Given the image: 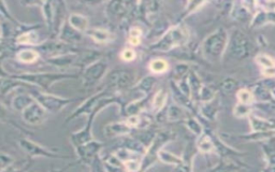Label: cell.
I'll use <instances>...</instances> for the list:
<instances>
[{"mask_svg":"<svg viewBox=\"0 0 275 172\" xmlns=\"http://www.w3.org/2000/svg\"><path fill=\"white\" fill-rule=\"evenodd\" d=\"M14 80L23 82L30 86H37L40 90L49 92L52 85L56 82L64 80H73L78 78L75 74H67V72H42V74H22V75H9Z\"/></svg>","mask_w":275,"mask_h":172,"instance_id":"6da1fadb","label":"cell"},{"mask_svg":"<svg viewBox=\"0 0 275 172\" xmlns=\"http://www.w3.org/2000/svg\"><path fill=\"white\" fill-rule=\"evenodd\" d=\"M28 94L35 99V100L41 105V107L48 112V113L56 114L58 112L63 111L65 108L75 101L76 99L73 98H64L56 96L50 92H45L40 89H30Z\"/></svg>","mask_w":275,"mask_h":172,"instance_id":"7a4b0ae2","label":"cell"},{"mask_svg":"<svg viewBox=\"0 0 275 172\" xmlns=\"http://www.w3.org/2000/svg\"><path fill=\"white\" fill-rule=\"evenodd\" d=\"M19 148L23 150L24 153L27 155L30 160L37 157H45V158H54V160H71L72 157L68 155H63L56 153V150H49L48 148L42 147V145L38 144L29 140L28 138H22L18 141Z\"/></svg>","mask_w":275,"mask_h":172,"instance_id":"3957f363","label":"cell"},{"mask_svg":"<svg viewBox=\"0 0 275 172\" xmlns=\"http://www.w3.org/2000/svg\"><path fill=\"white\" fill-rule=\"evenodd\" d=\"M36 50L39 53L43 52L44 54H47L49 57L69 54V53H75V54H77V50L74 48V45L65 43L56 38L50 39V40H47L42 43H39V45L36 46Z\"/></svg>","mask_w":275,"mask_h":172,"instance_id":"277c9868","label":"cell"},{"mask_svg":"<svg viewBox=\"0 0 275 172\" xmlns=\"http://www.w3.org/2000/svg\"><path fill=\"white\" fill-rule=\"evenodd\" d=\"M23 120L32 126L36 125H40L48 118L49 113L45 111L40 104H39L36 100L32 101L29 105H27L22 112Z\"/></svg>","mask_w":275,"mask_h":172,"instance_id":"5b68a950","label":"cell"},{"mask_svg":"<svg viewBox=\"0 0 275 172\" xmlns=\"http://www.w3.org/2000/svg\"><path fill=\"white\" fill-rule=\"evenodd\" d=\"M56 39H58V40H61L65 43H67V44L74 45L75 43L81 41L82 32L75 30L74 28H72L71 26L68 24V22H66L62 27L60 34H58Z\"/></svg>","mask_w":275,"mask_h":172,"instance_id":"8992f818","label":"cell"},{"mask_svg":"<svg viewBox=\"0 0 275 172\" xmlns=\"http://www.w3.org/2000/svg\"><path fill=\"white\" fill-rule=\"evenodd\" d=\"M75 61H77V54H75V53H69V54H64L60 56L48 57L45 59V63L57 68H66L73 65Z\"/></svg>","mask_w":275,"mask_h":172,"instance_id":"52a82bcc","label":"cell"},{"mask_svg":"<svg viewBox=\"0 0 275 172\" xmlns=\"http://www.w3.org/2000/svg\"><path fill=\"white\" fill-rule=\"evenodd\" d=\"M37 28L38 27L36 26L34 28L27 29L26 31L18 34L15 39V43L19 45H39V36L36 31Z\"/></svg>","mask_w":275,"mask_h":172,"instance_id":"ba28073f","label":"cell"},{"mask_svg":"<svg viewBox=\"0 0 275 172\" xmlns=\"http://www.w3.org/2000/svg\"><path fill=\"white\" fill-rule=\"evenodd\" d=\"M68 24L71 26L72 28L80 32H86L88 30V19L84 15L77 14V13H71L68 16Z\"/></svg>","mask_w":275,"mask_h":172,"instance_id":"9c48e42d","label":"cell"},{"mask_svg":"<svg viewBox=\"0 0 275 172\" xmlns=\"http://www.w3.org/2000/svg\"><path fill=\"white\" fill-rule=\"evenodd\" d=\"M40 58V53L35 49H23L16 53L17 62L22 64H34Z\"/></svg>","mask_w":275,"mask_h":172,"instance_id":"30bf717a","label":"cell"},{"mask_svg":"<svg viewBox=\"0 0 275 172\" xmlns=\"http://www.w3.org/2000/svg\"><path fill=\"white\" fill-rule=\"evenodd\" d=\"M102 71V67L100 65H91L89 67L85 70L83 75V85L84 86H89L93 84L98 77H99L100 72Z\"/></svg>","mask_w":275,"mask_h":172,"instance_id":"8fae6325","label":"cell"},{"mask_svg":"<svg viewBox=\"0 0 275 172\" xmlns=\"http://www.w3.org/2000/svg\"><path fill=\"white\" fill-rule=\"evenodd\" d=\"M35 99L32 98L29 94H19L12 99L11 107L13 110L22 112L27 105H29Z\"/></svg>","mask_w":275,"mask_h":172,"instance_id":"7c38bea8","label":"cell"},{"mask_svg":"<svg viewBox=\"0 0 275 172\" xmlns=\"http://www.w3.org/2000/svg\"><path fill=\"white\" fill-rule=\"evenodd\" d=\"M41 4V10L45 19L48 28L52 30L53 27V17H54V1H43Z\"/></svg>","mask_w":275,"mask_h":172,"instance_id":"4fadbf2b","label":"cell"},{"mask_svg":"<svg viewBox=\"0 0 275 172\" xmlns=\"http://www.w3.org/2000/svg\"><path fill=\"white\" fill-rule=\"evenodd\" d=\"M86 34L88 37H90L93 39L94 41L98 42V43H104L110 41L111 39V34L108 32L107 30L104 29H100V28H88V30L86 31Z\"/></svg>","mask_w":275,"mask_h":172,"instance_id":"5bb4252c","label":"cell"},{"mask_svg":"<svg viewBox=\"0 0 275 172\" xmlns=\"http://www.w3.org/2000/svg\"><path fill=\"white\" fill-rule=\"evenodd\" d=\"M149 69L152 70L154 74H162L168 70V63L163 59H155L149 64Z\"/></svg>","mask_w":275,"mask_h":172,"instance_id":"9a60e30c","label":"cell"},{"mask_svg":"<svg viewBox=\"0 0 275 172\" xmlns=\"http://www.w3.org/2000/svg\"><path fill=\"white\" fill-rule=\"evenodd\" d=\"M257 62H258V64H260L266 69L275 67V62L268 55H259L257 57Z\"/></svg>","mask_w":275,"mask_h":172,"instance_id":"2e32d148","label":"cell"},{"mask_svg":"<svg viewBox=\"0 0 275 172\" xmlns=\"http://www.w3.org/2000/svg\"><path fill=\"white\" fill-rule=\"evenodd\" d=\"M238 98H239V100H240L242 103H246V104L252 103L253 100H254L253 95L251 94L250 91L246 90V89H241V90L238 92Z\"/></svg>","mask_w":275,"mask_h":172,"instance_id":"e0dca14e","label":"cell"},{"mask_svg":"<svg viewBox=\"0 0 275 172\" xmlns=\"http://www.w3.org/2000/svg\"><path fill=\"white\" fill-rule=\"evenodd\" d=\"M30 167V164L28 165H26V166H19L17 167L16 165L13 163L11 164L10 166H8L6 168L2 169V170H0V172H28V169Z\"/></svg>","mask_w":275,"mask_h":172,"instance_id":"ac0fdd59","label":"cell"},{"mask_svg":"<svg viewBox=\"0 0 275 172\" xmlns=\"http://www.w3.org/2000/svg\"><path fill=\"white\" fill-rule=\"evenodd\" d=\"M13 163H14V161H13V158L10 155L4 154V153H0V170H2L8 166H10V165Z\"/></svg>","mask_w":275,"mask_h":172,"instance_id":"d6986e66","label":"cell"},{"mask_svg":"<svg viewBox=\"0 0 275 172\" xmlns=\"http://www.w3.org/2000/svg\"><path fill=\"white\" fill-rule=\"evenodd\" d=\"M121 57L124 59V61H126V62H132V61H134V59L136 58V53H135V51L130 50V49L124 50V51L122 52Z\"/></svg>","mask_w":275,"mask_h":172,"instance_id":"ffe728a7","label":"cell"},{"mask_svg":"<svg viewBox=\"0 0 275 172\" xmlns=\"http://www.w3.org/2000/svg\"><path fill=\"white\" fill-rule=\"evenodd\" d=\"M165 101H166V95L163 94V92H161V91L158 92V94L156 95L155 100H154L155 107H156L157 109L162 108V105H163V103H165Z\"/></svg>","mask_w":275,"mask_h":172,"instance_id":"44dd1931","label":"cell"},{"mask_svg":"<svg viewBox=\"0 0 275 172\" xmlns=\"http://www.w3.org/2000/svg\"><path fill=\"white\" fill-rule=\"evenodd\" d=\"M125 166L129 171H135V170H137L138 168H139V164H138L137 162H134V161H129L125 164Z\"/></svg>","mask_w":275,"mask_h":172,"instance_id":"7402d4cb","label":"cell"},{"mask_svg":"<svg viewBox=\"0 0 275 172\" xmlns=\"http://www.w3.org/2000/svg\"><path fill=\"white\" fill-rule=\"evenodd\" d=\"M142 34L141 30L139 28H134L130 30V37L129 38H137V39H140V35Z\"/></svg>","mask_w":275,"mask_h":172,"instance_id":"603a6c76","label":"cell"},{"mask_svg":"<svg viewBox=\"0 0 275 172\" xmlns=\"http://www.w3.org/2000/svg\"><path fill=\"white\" fill-rule=\"evenodd\" d=\"M138 123H139V118H138L137 116H133V117H130L127 124L128 125H132V126H136V125H138Z\"/></svg>","mask_w":275,"mask_h":172,"instance_id":"cb8c5ba5","label":"cell"},{"mask_svg":"<svg viewBox=\"0 0 275 172\" xmlns=\"http://www.w3.org/2000/svg\"><path fill=\"white\" fill-rule=\"evenodd\" d=\"M264 74L266 76H275V67L273 68H268L264 71Z\"/></svg>","mask_w":275,"mask_h":172,"instance_id":"d4e9b609","label":"cell"},{"mask_svg":"<svg viewBox=\"0 0 275 172\" xmlns=\"http://www.w3.org/2000/svg\"><path fill=\"white\" fill-rule=\"evenodd\" d=\"M50 172H60V171H50Z\"/></svg>","mask_w":275,"mask_h":172,"instance_id":"484cf974","label":"cell"},{"mask_svg":"<svg viewBox=\"0 0 275 172\" xmlns=\"http://www.w3.org/2000/svg\"><path fill=\"white\" fill-rule=\"evenodd\" d=\"M0 14H1V12H0Z\"/></svg>","mask_w":275,"mask_h":172,"instance_id":"4316f807","label":"cell"}]
</instances>
